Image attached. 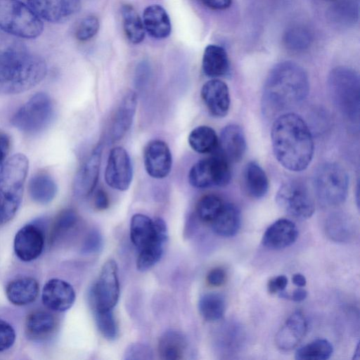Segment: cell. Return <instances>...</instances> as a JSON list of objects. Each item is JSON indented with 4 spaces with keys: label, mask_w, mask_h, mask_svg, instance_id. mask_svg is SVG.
Segmentation results:
<instances>
[{
    "label": "cell",
    "mask_w": 360,
    "mask_h": 360,
    "mask_svg": "<svg viewBox=\"0 0 360 360\" xmlns=\"http://www.w3.org/2000/svg\"><path fill=\"white\" fill-rule=\"evenodd\" d=\"M46 65L15 37L0 33V94H16L37 85L46 76Z\"/></svg>",
    "instance_id": "6da1fadb"
},
{
    "label": "cell",
    "mask_w": 360,
    "mask_h": 360,
    "mask_svg": "<svg viewBox=\"0 0 360 360\" xmlns=\"http://www.w3.org/2000/svg\"><path fill=\"white\" fill-rule=\"evenodd\" d=\"M274 154L284 168L292 172L304 170L314 151L313 137L304 120L288 112L278 115L271 131Z\"/></svg>",
    "instance_id": "7a4b0ae2"
},
{
    "label": "cell",
    "mask_w": 360,
    "mask_h": 360,
    "mask_svg": "<svg viewBox=\"0 0 360 360\" xmlns=\"http://www.w3.org/2000/svg\"><path fill=\"white\" fill-rule=\"evenodd\" d=\"M309 90L305 70L292 61L275 65L265 81L262 98L264 114L280 115L297 107L307 98Z\"/></svg>",
    "instance_id": "3957f363"
},
{
    "label": "cell",
    "mask_w": 360,
    "mask_h": 360,
    "mask_svg": "<svg viewBox=\"0 0 360 360\" xmlns=\"http://www.w3.org/2000/svg\"><path fill=\"white\" fill-rule=\"evenodd\" d=\"M29 161L24 154L8 158L0 168V225L15 215L22 199Z\"/></svg>",
    "instance_id": "277c9868"
},
{
    "label": "cell",
    "mask_w": 360,
    "mask_h": 360,
    "mask_svg": "<svg viewBox=\"0 0 360 360\" xmlns=\"http://www.w3.org/2000/svg\"><path fill=\"white\" fill-rule=\"evenodd\" d=\"M353 69L340 66L333 69L328 78L332 101L338 110L351 121H359L360 110V82Z\"/></svg>",
    "instance_id": "5b68a950"
},
{
    "label": "cell",
    "mask_w": 360,
    "mask_h": 360,
    "mask_svg": "<svg viewBox=\"0 0 360 360\" xmlns=\"http://www.w3.org/2000/svg\"><path fill=\"white\" fill-rule=\"evenodd\" d=\"M0 29L18 38L34 39L43 32L41 18L20 0H0Z\"/></svg>",
    "instance_id": "8992f818"
},
{
    "label": "cell",
    "mask_w": 360,
    "mask_h": 360,
    "mask_svg": "<svg viewBox=\"0 0 360 360\" xmlns=\"http://www.w3.org/2000/svg\"><path fill=\"white\" fill-rule=\"evenodd\" d=\"M314 187L321 202L337 206L347 198L349 179L345 169L335 162H326L314 172Z\"/></svg>",
    "instance_id": "52a82bcc"
},
{
    "label": "cell",
    "mask_w": 360,
    "mask_h": 360,
    "mask_svg": "<svg viewBox=\"0 0 360 360\" xmlns=\"http://www.w3.org/2000/svg\"><path fill=\"white\" fill-rule=\"evenodd\" d=\"M53 115L54 106L51 97L47 94L39 92L15 112L11 123L22 132L36 134L49 125Z\"/></svg>",
    "instance_id": "ba28073f"
},
{
    "label": "cell",
    "mask_w": 360,
    "mask_h": 360,
    "mask_svg": "<svg viewBox=\"0 0 360 360\" xmlns=\"http://www.w3.org/2000/svg\"><path fill=\"white\" fill-rule=\"evenodd\" d=\"M276 202L282 210L297 219L310 218L315 210L314 201L308 188L297 180L283 183L276 194Z\"/></svg>",
    "instance_id": "9c48e42d"
},
{
    "label": "cell",
    "mask_w": 360,
    "mask_h": 360,
    "mask_svg": "<svg viewBox=\"0 0 360 360\" xmlns=\"http://www.w3.org/2000/svg\"><path fill=\"white\" fill-rule=\"evenodd\" d=\"M231 178L229 163L221 155L199 160L188 173L190 184L197 188L224 187L229 184Z\"/></svg>",
    "instance_id": "30bf717a"
},
{
    "label": "cell",
    "mask_w": 360,
    "mask_h": 360,
    "mask_svg": "<svg viewBox=\"0 0 360 360\" xmlns=\"http://www.w3.org/2000/svg\"><path fill=\"white\" fill-rule=\"evenodd\" d=\"M117 273V265L115 260L108 259L103 265L91 292L95 311L112 310L117 304L120 297Z\"/></svg>",
    "instance_id": "8fae6325"
},
{
    "label": "cell",
    "mask_w": 360,
    "mask_h": 360,
    "mask_svg": "<svg viewBox=\"0 0 360 360\" xmlns=\"http://www.w3.org/2000/svg\"><path fill=\"white\" fill-rule=\"evenodd\" d=\"M133 168L129 155L122 147L113 148L108 156L105 171L107 184L113 189L124 191L131 183Z\"/></svg>",
    "instance_id": "7c38bea8"
},
{
    "label": "cell",
    "mask_w": 360,
    "mask_h": 360,
    "mask_svg": "<svg viewBox=\"0 0 360 360\" xmlns=\"http://www.w3.org/2000/svg\"><path fill=\"white\" fill-rule=\"evenodd\" d=\"M27 4L40 18L58 23L68 20L78 12L81 0H27Z\"/></svg>",
    "instance_id": "4fadbf2b"
},
{
    "label": "cell",
    "mask_w": 360,
    "mask_h": 360,
    "mask_svg": "<svg viewBox=\"0 0 360 360\" xmlns=\"http://www.w3.org/2000/svg\"><path fill=\"white\" fill-rule=\"evenodd\" d=\"M143 162L146 171L151 177L167 176L172 165V153L167 144L160 139L150 141L144 149Z\"/></svg>",
    "instance_id": "5bb4252c"
},
{
    "label": "cell",
    "mask_w": 360,
    "mask_h": 360,
    "mask_svg": "<svg viewBox=\"0 0 360 360\" xmlns=\"http://www.w3.org/2000/svg\"><path fill=\"white\" fill-rule=\"evenodd\" d=\"M102 150V146L98 145L77 171L73 183V191L77 196L87 197L95 188L98 179Z\"/></svg>",
    "instance_id": "9a60e30c"
},
{
    "label": "cell",
    "mask_w": 360,
    "mask_h": 360,
    "mask_svg": "<svg viewBox=\"0 0 360 360\" xmlns=\"http://www.w3.org/2000/svg\"><path fill=\"white\" fill-rule=\"evenodd\" d=\"M44 246V234L39 227L33 224L22 227L14 238L15 253L23 262L37 259L42 252Z\"/></svg>",
    "instance_id": "2e32d148"
},
{
    "label": "cell",
    "mask_w": 360,
    "mask_h": 360,
    "mask_svg": "<svg viewBox=\"0 0 360 360\" xmlns=\"http://www.w3.org/2000/svg\"><path fill=\"white\" fill-rule=\"evenodd\" d=\"M41 300L48 309L58 312L65 311L73 305L75 292L67 281L52 278L44 285Z\"/></svg>",
    "instance_id": "e0dca14e"
},
{
    "label": "cell",
    "mask_w": 360,
    "mask_h": 360,
    "mask_svg": "<svg viewBox=\"0 0 360 360\" xmlns=\"http://www.w3.org/2000/svg\"><path fill=\"white\" fill-rule=\"evenodd\" d=\"M200 95L212 116L224 117L227 115L230 107V95L225 82L217 79L207 81L202 86Z\"/></svg>",
    "instance_id": "ac0fdd59"
},
{
    "label": "cell",
    "mask_w": 360,
    "mask_h": 360,
    "mask_svg": "<svg viewBox=\"0 0 360 360\" xmlns=\"http://www.w3.org/2000/svg\"><path fill=\"white\" fill-rule=\"evenodd\" d=\"M307 330V321L300 311L293 312L278 330L275 337L277 347L283 351L295 348Z\"/></svg>",
    "instance_id": "d6986e66"
},
{
    "label": "cell",
    "mask_w": 360,
    "mask_h": 360,
    "mask_svg": "<svg viewBox=\"0 0 360 360\" xmlns=\"http://www.w3.org/2000/svg\"><path fill=\"white\" fill-rule=\"evenodd\" d=\"M298 238V229L292 221L282 218L271 224L265 231L262 243L272 250H282L292 245Z\"/></svg>",
    "instance_id": "ffe728a7"
},
{
    "label": "cell",
    "mask_w": 360,
    "mask_h": 360,
    "mask_svg": "<svg viewBox=\"0 0 360 360\" xmlns=\"http://www.w3.org/2000/svg\"><path fill=\"white\" fill-rule=\"evenodd\" d=\"M221 156L229 163L239 162L246 150L244 132L237 124L226 125L221 131L219 146Z\"/></svg>",
    "instance_id": "44dd1931"
},
{
    "label": "cell",
    "mask_w": 360,
    "mask_h": 360,
    "mask_svg": "<svg viewBox=\"0 0 360 360\" xmlns=\"http://www.w3.org/2000/svg\"><path fill=\"white\" fill-rule=\"evenodd\" d=\"M156 237L145 249L139 251L136 267L141 271H146L156 264L162 257L168 240V231L165 221L158 217L154 220Z\"/></svg>",
    "instance_id": "7402d4cb"
},
{
    "label": "cell",
    "mask_w": 360,
    "mask_h": 360,
    "mask_svg": "<svg viewBox=\"0 0 360 360\" xmlns=\"http://www.w3.org/2000/svg\"><path fill=\"white\" fill-rule=\"evenodd\" d=\"M137 105L136 94L132 91L125 94L114 115L110 136L113 141H119L126 134L131 126Z\"/></svg>",
    "instance_id": "603a6c76"
},
{
    "label": "cell",
    "mask_w": 360,
    "mask_h": 360,
    "mask_svg": "<svg viewBox=\"0 0 360 360\" xmlns=\"http://www.w3.org/2000/svg\"><path fill=\"white\" fill-rule=\"evenodd\" d=\"M142 21L145 30L153 38L165 39L170 34L172 25L169 17L160 5L154 4L146 8Z\"/></svg>",
    "instance_id": "cb8c5ba5"
},
{
    "label": "cell",
    "mask_w": 360,
    "mask_h": 360,
    "mask_svg": "<svg viewBox=\"0 0 360 360\" xmlns=\"http://www.w3.org/2000/svg\"><path fill=\"white\" fill-rule=\"evenodd\" d=\"M39 291V283L33 278H16L6 285V295L12 304L17 306L28 304L34 302Z\"/></svg>",
    "instance_id": "d4e9b609"
},
{
    "label": "cell",
    "mask_w": 360,
    "mask_h": 360,
    "mask_svg": "<svg viewBox=\"0 0 360 360\" xmlns=\"http://www.w3.org/2000/svg\"><path fill=\"white\" fill-rule=\"evenodd\" d=\"M241 223L238 208L230 202H224L219 213L211 222L213 231L219 236L231 237L236 235Z\"/></svg>",
    "instance_id": "484cf974"
},
{
    "label": "cell",
    "mask_w": 360,
    "mask_h": 360,
    "mask_svg": "<svg viewBox=\"0 0 360 360\" xmlns=\"http://www.w3.org/2000/svg\"><path fill=\"white\" fill-rule=\"evenodd\" d=\"M155 237L156 229L154 220L142 214H136L131 217L130 238L139 251L147 248Z\"/></svg>",
    "instance_id": "4316f807"
},
{
    "label": "cell",
    "mask_w": 360,
    "mask_h": 360,
    "mask_svg": "<svg viewBox=\"0 0 360 360\" xmlns=\"http://www.w3.org/2000/svg\"><path fill=\"white\" fill-rule=\"evenodd\" d=\"M202 67L207 77L225 75L229 70V60L224 49L214 44L208 45L204 51Z\"/></svg>",
    "instance_id": "83f0119b"
},
{
    "label": "cell",
    "mask_w": 360,
    "mask_h": 360,
    "mask_svg": "<svg viewBox=\"0 0 360 360\" xmlns=\"http://www.w3.org/2000/svg\"><path fill=\"white\" fill-rule=\"evenodd\" d=\"M243 182L248 194L255 199H259L267 193L269 184L268 177L256 162H248L243 172Z\"/></svg>",
    "instance_id": "f1b7e54d"
},
{
    "label": "cell",
    "mask_w": 360,
    "mask_h": 360,
    "mask_svg": "<svg viewBox=\"0 0 360 360\" xmlns=\"http://www.w3.org/2000/svg\"><path fill=\"white\" fill-rule=\"evenodd\" d=\"M187 345V340L183 333L169 330L159 339L158 353L162 359L179 360L183 359Z\"/></svg>",
    "instance_id": "f546056e"
},
{
    "label": "cell",
    "mask_w": 360,
    "mask_h": 360,
    "mask_svg": "<svg viewBox=\"0 0 360 360\" xmlns=\"http://www.w3.org/2000/svg\"><path fill=\"white\" fill-rule=\"evenodd\" d=\"M28 191L30 198L39 204L50 202L56 196L57 186L53 178L46 173L40 172L30 180Z\"/></svg>",
    "instance_id": "4dcf8cb0"
},
{
    "label": "cell",
    "mask_w": 360,
    "mask_h": 360,
    "mask_svg": "<svg viewBox=\"0 0 360 360\" xmlns=\"http://www.w3.org/2000/svg\"><path fill=\"white\" fill-rule=\"evenodd\" d=\"M56 320L51 313L36 311L31 313L25 322V331L32 339H41L51 334L55 329Z\"/></svg>",
    "instance_id": "1f68e13d"
},
{
    "label": "cell",
    "mask_w": 360,
    "mask_h": 360,
    "mask_svg": "<svg viewBox=\"0 0 360 360\" xmlns=\"http://www.w3.org/2000/svg\"><path fill=\"white\" fill-rule=\"evenodd\" d=\"M191 148L198 153H212L219 146V137L215 131L208 126H198L193 129L188 138Z\"/></svg>",
    "instance_id": "d6a6232c"
},
{
    "label": "cell",
    "mask_w": 360,
    "mask_h": 360,
    "mask_svg": "<svg viewBox=\"0 0 360 360\" xmlns=\"http://www.w3.org/2000/svg\"><path fill=\"white\" fill-rule=\"evenodd\" d=\"M121 14L124 31L128 40L133 44L141 42L144 39L145 29L134 8L129 4L123 5Z\"/></svg>",
    "instance_id": "836d02e7"
},
{
    "label": "cell",
    "mask_w": 360,
    "mask_h": 360,
    "mask_svg": "<svg viewBox=\"0 0 360 360\" xmlns=\"http://www.w3.org/2000/svg\"><path fill=\"white\" fill-rule=\"evenodd\" d=\"M198 309L205 320L212 322L218 321L224 314V298L219 293H205L199 299Z\"/></svg>",
    "instance_id": "e575fe53"
},
{
    "label": "cell",
    "mask_w": 360,
    "mask_h": 360,
    "mask_svg": "<svg viewBox=\"0 0 360 360\" xmlns=\"http://www.w3.org/2000/svg\"><path fill=\"white\" fill-rule=\"evenodd\" d=\"M333 352L331 343L326 339H316L300 347L295 352L297 360H326Z\"/></svg>",
    "instance_id": "d590c367"
},
{
    "label": "cell",
    "mask_w": 360,
    "mask_h": 360,
    "mask_svg": "<svg viewBox=\"0 0 360 360\" xmlns=\"http://www.w3.org/2000/svg\"><path fill=\"white\" fill-rule=\"evenodd\" d=\"M331 8V18L335 22L350 25L359 19V0H335Z\"/></svg>",
    "instance_id": "8d00e7d4"
},
{
    "label": "cell",
    "mask_w": 360,
    "mask_h": 360,
    "mask_svg": "<svg viewBox=\"0 0 360 360\" xmlns=\"http://www.w3.org/2000/svg\"><path fill=\"white\" fill-rule=\"evenodd\" d=\"M224 202L214 194L202 196L196 205V213L200 219L205 222H212L221 210Z\"/></svg>",
    "instance_id": "74e56055"
},
{
    "label": "cell",
    "mask_w": 360,
    "mask_h": 360,
    "mask_svg": "<svg viewBox=\"0 0 360 360\" xmlns=\"http://www.w3.org/2000/svg\"><path fill=\"white\" fill-rule=\"evenodd\" d=\"M326 232L335 241L346 242L353 236V224L342 216L331 217L326 224Z\"/></svg>",
    "instance_id": "f35d334b"
},
{
    "label": "cell",
    "mask_w": 360,
    "mask_h": 360,
    "mask_svg": "<svg viewBox=\"0 0 360 360\" xmlns=\"http://www.w3.org/2000/svg\"><path fill=\"white\" fill-rule=\"evenodd\" d=\"M283 40L288 49L300 51L310 46L311 36L307 29L302 27H293L286 31Z\"/></svg>",
    "instance_id": "ab89813d"
},
{
    "label": "cell",
    "mask_w": 360,
    "mask_h": 360,
    "mask_svg": "<svg viewBox=\"0 0 360 360\" xmlns=\"http://www.w3.org/2000/svg\"><path fill=\"white\" fill-rule=\"evenodd\" d=\"M98 328L103 336L108 340H115L118 335V327L112 310L95 311Z\"/></svg>",
    "instance_id": "60d3db41"
},
{
    "label": "cell",
    "mask_w": 360,
    "mask_h": 360,
    "mask_svg": "<svg viewBox=\"0 0 360 360\" xmlns=\"http://www.w3.org/2000/svg\"><path fill=\"white\" fill-rule=\"evenodd\" d=\"M99 30V20L94 15L86 16L78 25L75 36L79 41H87L93 38Z\"/></svg>",
    "instance_id": "b9f144b4"
},
{
    "label": "cell",
    "mask_w": 360,
    "mask_h": 360,
    "mask_svg": "<svg viewBox=\"0 0 360 360\" xmlns=\"http://www.w3.org/2000/svg\"><path fill=\"white\" fill-rule=\"evenodd\" d=\"M78 221L77 213L72 210L62 211L55 221L54 237L73 228Z\"/></svg>",
    "instance_id": "7bdbcfd3"
},
{
    "label": "cell",
    "mask_w": 360,
    "mask_h": 360,
    "mask_svg": "<svg viewBox=\"0 0 360 360\" xmlns=\"http://www.w3.org/2000/svg\"><path fill=\"white\" fill-rule=\"evenodd\" d=\"M124 359L127 360L151 359L153 352L147 345L136 342L130 345L126 348Z\"/></svg>",
    "instance_id": "ee69618b"
},
{
    "label": "cell",
    "mask_w": 360,
    "mask_h": 360,
    "mask_svg": "<svg viewBox=\"0 0 360 360\" xmlns=\"http://www.w3.org/2000/svg\"><path fill=\"white\" fill-rule=\"evenodd\" d=\"M15 340V333L11 324L0 319V352L9 349Z\"/></svg>",
    "instance_id": "f6af8a7d"
},
{
    "label": "cell",
    "mask_w": 360,
    "mask_h": 360,
    "mask_svg": "<svg viewBox=\"0 0 360 360\" xmlns=\"http://www.w3.org/2000/svg\"><path fill=\"white\" fill-rule=\"evenodd\" d=\"M103 246V238L98 230L93 229L86 236L82 252L86 254H94L100 251Z\"/></svg>",
    "instance_id": "bcb514c9"
},
{
    "label": "cell",
    "mask_w": 360,
    "mask_h": 360,
    "mask_svg": "<svg viewBox=\"0 0 360 360\" xmlns=\"http://www.w3.org/2000/svg\"><path fill=\"white\" fill-rule=\"evenodd\" d=\"M288 285V278L284 275H280L271 278L267 283V290L270 294L278 293L285 290Z\"/></svg>",
    "instance_id": "7dc6e473"
},
{
    "label": "cell",
    "mask_w": 360,
    "mask_h": 360,
    "mask_svg": "<svg viewBox=\"0 0 360 360\" xmlns=\"http://www.w3.org/2000/svg\"><path fill=\"white\" fill-rule=\"evenodd\" d=\"M226 272L221 267H216L209 271L207 275V283L212 286H220L226 281Z\"/></svg>",
    "instance_id": "c3c4849f"
},
{
    "label": "cell",
    "mask_w": 360,
    "mask_h": 360,
    "mask_svg": "<svg viewBox=\"0 0 360 360\" xmlns=\"http://www.w3.org/2000/svg\"><path fill=\"white\" fill-rule=\"evenodd\" d=\"M10 147L11 141L9 137L6 134L0 131V168L6 160Z\"/></svg>",
    "instance_id": "681fc988"
},
{
    "label": "cell",
    "mask_w": 360,
    "mask_h": 360,
    "mask_svg": "<svg viewBox=\"0 0 360 360\" xmlns=\"http://www.w3.org/2000/svg\"><path fill=\"white\" fill-rule=\"evenodd\" d=\"M110 205V200L108 194L105 191L99 189L94 196V206L98 210H105Z\"/></svg>",
    "instance_id": "f907efd6"
},
{
    "label": "cell",
    "mask_w": 360,
    "mask_h": 360,
    "mask_svg": "<svg viewBox=\"0 0 360 360\" xmlns=\"http://www.w3.org/2000/svg\"><path fill=\"white\" fill-rule=\"evenodd\" d=\"M207 7L213 10H224L229 8L232 0H200Z\"/></svg>",
    "instance_id": "816d5d0a"
},
{
    "label": "cell",
    "mask_w": 360,
    "mask_h": 360,
    "mask_svg": "<svg viewBox=\"0 0 360 360\" xmlns=\"http://www.w3.org/2000/svg\"><path fill=\"white\" fill-rule=\"evenodd\" d=\"M307 292L302 287H298L290 295L289 299L295 302H301L306 299Z\"/></svg>",
    "instance_id": "f5cc1de1"
},
{
    "label": "cell",
    "mask_w": 360,
    "mask_h": 360,
    "mask_svg": "<svg viewBox=\"0 0 360 360\" xmlns=\"http://www.w3.org/2000/svg\"><path fill=\"white\" fill-rule=\"evenodd\" d=\"M292 283L297 287H304L306 285L307 280L304 275L297 273L292 277Z\"/></svg>",
    "instance_id": "db71d44e"
},
{
    "label": "cell",
    "mask_w": 360,
    "mask_h": 360,
    "mask_svg": "<svg viewBox=\"0 0 360 360\" xmlns=\"http://www.w3.org/2000/svg\"><path fill=\"white\" fill-rule=\"evenodd\" d=\"M325 1H335V0H325Z\"/></svg>",
    "instance_id": "11a10c76"
}]
</instances>
